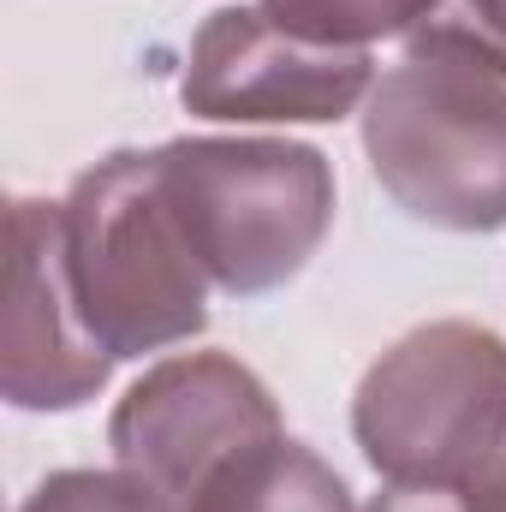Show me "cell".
Here are the masks:
<instances>
[{"instance_id":"8fae6325","label":"cell","mask_w":506,"mask_h":512,"mask_svg":"<svg viewBox=\"0 0 506 512\" xmlns=\"http://www.w3.org/2000/svg\"><path fill=\"white\" fill-rule=\"evenodd\" d=\"M411 42L506 78V0H441V12Z\"/></svg>"},{"instance_id":"6da1fadb","label":"cell","mask_w":506,"mask_h":512,"mask_svg":"<svg viewBox=\"0 0 506 512\" xmlns=\"http://www.w3.org/2000/svg\"><path fill=\"white\" fill-rule=\"evenodd\" d=\"M66 274L90 334L114 358L167 352L209 328V274L191 251L149 149H114L84 167L60 203Z\"/></svg>"},{"instance_id":"7a4b0ae2","label":"cell","mask_w":506,"mask_h":512,"mask_svg":"<svg viewBox=\"0 0 506 512\" xmlns=\"http://www.w3.org/2000/svg\"><path fill=\"white\" fill-rule=\"evenodd\" d=\"M149 167L203 274L233 298L304 274L334 227V167L292 137H173Z\"/></svg>"},{"instance_id":"4fadbf2b","label":"cell","mask_w":506,"mask_h":512,"mask_svg":"<svg viewBox=\"0 0 506 512\" xmlns=\"http://www.w3.org/2000/svg\"><path fill=\"white\" fill-rule=\"evenodd\" d=\"M459 495H465V512H506V441L489 453V465Z\"/></svg>"},{"instance_id":"9c48e42d","label":"cell","mask_w":506,"mask_h":512,"mask_svg":"<svg viewBox=\"0 0 506 512\" xmlns=\"http://www.w3.org/2000/svg\"><path fill=\"white\" fill-rule=\"evenodd\" d=\"M280 30L322 48H364L381 36H417L441 0H256Z\"/></svg>"},{"instance_id":"52a82bcc","label":"cell","mask_w":506,"mask_h":512,"mask_svg":"<svg viewBox=\"0 0 506 512\" xmlns=\"http://www.w3.org/2000/svg\"><path fill=\"white\" fill-rule=\"evenodd\" d=\"M114 352L90 334L72 274L60 203L18 197L12 203V292H6V340H0V393L18 411H78L114 376Z\"/></svg>"},{"instance_id":"ba28073f","label":"cell","mask_w":506,"mask_h":512,"mask_svg":"<svg viewBox=\"0 0 506 512\" xmlns=\"http://www.w3.org/2000/svg\"><path fill=\"white\" fill-rule=\"evenodd\" d=\"M185 512H358L340 471L292 435H268L233 453Z\"/></svg>"},{"instance_id":"5b68a950","label":"cell","mask_w":506,"mask_h":512,"mask_svg":"<svg viewBox=\"0 0 506 512\" xmlns=\"http://www.w3.org/2000/svg\"><path fill=\"white\" fill-rule=\"evenodd\" d=\"M268 435H280V405L262 376L227 352L161 358L126 387L108 417V447L120 471L179 501V512L233 453Z\"/></svg>"},{"instance_id":"30bf717a","label":"cell","mask_w":506,"mask_h":512,"mask_svg":"<svg viewBox=\"0 0 506 512\" xmlns=\"http://www.w3.org/2000/svg\"><path fill=\"white\" fill-rule=\"evenodd\" d=\"M18 512H179V501L131 471H54L24 495Z\"/></svg>"},{"instance_id":"3957f363","label":"cell","mask_w":506,"mask_h":512,"mask_svg":"<svg viewBox=\"0 0 506 512\" xmlns=\"http://www.w3.org/2000/svg\"><path fill=\"white\" fill-rule=\"evenodd\" d=\"M364 155L381 191L441 233L506 227V78L405 42L364 102Z\"/></svg>"},{"instance_id":"277c9868","label":"cell","mask_w":506,"mask_h":512,"mask_svg":"<svg viewBox=\"0 0 506 512\" xmlns=\"http://www.w3.org/2000/svg\"><path fill=\"white\" fill-rule=\"evenodd\" d=\"M352 435L381 483L465 489L506 441V340L477 322L399 334L352 393Z\"/></svg>"},{"instance_id":"8992f818","label":"cell","mask_w":506,"mask_h":512,"mask_svg":"<svg viewBox=\"0 0 506 512\" xmlns=\"http://www.w3.org/2000/svg\"><path fill=\"white\" fill-rule=\"evenodd\" d=\"M370 54L280 30L262 6H221L197 24L179 102L227 126H322L370 102Z\"/></svg>"},{"instance_id":"7c38bea8","label":"cell","mask_w":506,"mask_h":512,"mask_svg":"<svg viewBox=\"0 0 506 512\" xmlns=\"http://www.w3.org/2000/svg\"><path fill=\"white\" fill-rule=\"evenodd\" d=\"M364 512H465L459 489H405V483H387Z\"/></svg>"}]
</instances>
